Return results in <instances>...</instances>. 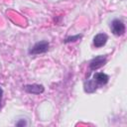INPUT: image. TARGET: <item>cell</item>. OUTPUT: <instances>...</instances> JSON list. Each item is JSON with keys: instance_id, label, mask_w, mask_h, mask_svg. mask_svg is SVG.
Segmentation results:
<instances>
[{"instance_id": "6da1fadb", "label": "cell", "mask_w": 127, "mask_h": 127, "mask_svg": "<svg viewBox=\"0 0 127 127\" xmlns=\"http://www.w3.org/2000/svg\"><path fill=\"white\" fill-rule=\"evenodd\" d=\"M48 50H49V43L47 41H41V42L36 43L29 50V54L30 55H39V54L46 53Z\"/></svg>"}, {"instance_id": "7a4b0ae2", "label": "cell", "mask_w": 127, "mask_h": 127, "mask_svg": "<svg viewBox=\"0 0 127 127\" xmlns=\"http://www.w3.org/2000/svg\"><path fill=\"white\" fill-rule=\"evenodd\" d=\"M111 32L115 36H122L125 33V25L119 19H114L110 24Z\"/></svg>"}, {"instance_id": "3957f363", "label": "cell", "mask_w": 127, "mask_h": 127, "mask_svg": "<svg viewBox=\"0 0 127 127\" xmlns=\"http://www.w3.org/2000/svg\"><path fill=\"white\" fill-rule=\"evenodd\" d=\"M107 60H106V57L104 56H98V57H95L94 59H92L89 63V68L91 70H96L98 68H100L101 66H103L105 64H106Z\"/></svg>"}, {"instance_id": "277c9868", "label": "cell", "mask_w": 127, "mask_h": 127, "mask_svg": "<svg viewBox=\"0 0 127 127\" xmlns=\"http://www.w3.org/2000/svg\"><path fill=\"white\" fill-rule=\"evenodd\" d=\"M92 80L94 81V83L96 84V86L99 88L102 85H105L108 80H109V76L104 73V72H95L92 76Z\"/></svg>"}, {"instance_id": "5b68a950", "label": "cell", "mask_w": 127, "mask_h": 127, "mask_svg": "<svg viewBox=\"0 0 127 127\" xmlns=\"http://www.w3.org/2000/svg\"><path fill=\"white\" fill-rule=\"evenodd\" d=\"M108 40V36L104 33H99L97 35L94 36L93 38V45L95 48H101L102 46H104L106 44Z\"/></svg>"}, {"instance_id": "8992f818", "label": "cell", "mask_w": 127, "mask_h": 127, "mask_svg": "<svg viewBox=\"0 0 127 127\" xmlns=\"http://www.w3.org/2000/svg\"><path fill=\"white\" fill-rule=\"evenodd\" d=\"M24 89L26 92L32 93V94H40V93H43L45 90L42 84H27L24 86Z\"/></svg>"}, {"instance_id": "52a82bcc", "label": "cell", "mask_w": 127, "mask_h": 127, "mask_svg": "<svg viewBox=\"0 0 127 127\" xmlns=\"http://www.w3.org/2000/svg\"><path fill=\"white\" fill-rule=\"evenodd\" d=\"M82 37V35H76V36H72V37H68L64 40V43H70V42H75L77 40H79Z\"/></svg>"}, {"instance_id": "ba28073f", "label": "cell", "mask_w": 127, "mask_h": 127, "mask_svg": "<svg viewBox=\"0 0 127 127\" xmlns=\"http://www.w3.org/2000/svg\"><path fill=\"white\" fill-rule=\"evenodd\" d=\"M16 125H17V126H25V125H27V123H26V121H25L24 119H22L21 121L16 122Z\"/></svg>"}, {"instance_id": "9c48e42d", "label": "cell", "mask_w": 127, "mask_h": 127, "mask_svg": "<svg viewBox=\"0 0 127 127\" xmlns=\"http://www.w3.org/2000/svg\"><path fill=\"white\" fill-rule=\"evenodd\" d=\"M2 97H3V89L0 87V109H1V103H2Z\"/></svg>"}]
</instances>
